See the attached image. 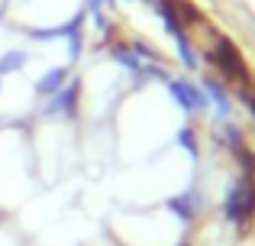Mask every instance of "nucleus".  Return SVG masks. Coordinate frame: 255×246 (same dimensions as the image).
I'll return each mask as SVG.
<instances>
[{"mask_svg": "<svg viewBox=\"0 0 255 246\" xmlns=\"http://www.w3.org/2000/svg\"><path fill=\"white\" fill-rule=\"evenodd\" d=\"M200 58H204V62L213 68V75L223 78V81L236 84V88H246V84H249V68H246L239 49L226 36H220V32L213 36L210 49H200Z\"/></svg>", "mask_w": 255, "mask_h": 246, "instance_id": "1", "label": "nucleus"}, {"mask_svg": "<svg viewBox=\"0 0 255 246\" xmlns=\"http://www.w3.org/2000/svg\"><path fill=\"white\" fill-rule=\"evenodd\" d=\"M162 88H165V94L171 97V104L181 110L184 120H197V117H204L207 110H210L207 107V94H204V88H200V81H194L191 75H171Z\"/></svg>", "mask_w": 255, "mask_h": 246, "instance_id": "2", "label": "nucleus"}, {"mask_svg": "<svg viewBox=\"0 0 255 246\" xmlns=\"http://www.w3.org/2000/svg\"><path fill=\"white\" fill-rule=\"evenodd\" d=\"M81 94H84L81 78H71L58 94H52V97L42 101L39 117H42V120H78V114H81Z\"/></svg>", "mask_w": 255, "mask_h": 246, "instance_id": "3", "label": "nucleus"}, {"mask_svg": "<svg viewBox=\"0 0 255 246\" xmlns=\"http://www.w3.org/2000/svg\"><path fill=\"white\" fill-rule=\"evenodd\" d=\"M197 81H200V88H204V94H207L210 123L213 120H230L233 117V91H230V84H226L223 78H217V75H200Z\"/></svg>", "mask_w": 255, "mask_h": 246, "instance_id": "4", "label": "nucleus"}, {"mask_svg": "<svg viewBox=\"0 0 255 246\" xmlns=\"http://www.w3.org/2000/svg\"><path fill=\"white\" fill-rule=\"evenodd\" d=\"M252 211H255V191H252L249 175H246V178H239L236 185H230V191H226V198H223V217H226V221H233V224H243Z\"/></svg>", "mask_w": 255, "mask_h": 246, "instance_id": "5", "label": "nucleus"}, {"mask_svg": "<svg viewBox=\"0 0 255 246\" xmlns=\"http://www.w3.org/2000/svg\"><path fill=\"white\" fill-rule=\"evenodd\" d=\"M204 204L207 201H204V195H200V188H184L181 195H171L168 201H165V208H168L181 224H194L204 214Z\"/></svg>", "mask_w": 255, "mask_h": 246, "instance_id": "6", "label": "nucleus"}, {"mask_svg": "<svg viewBox=\"0 0 255 246\" xmlns=\"http://www.w3.org/2000/svg\"><path fill=\"white\" fill-rule=\"evenodd\" d=\"M71 78H75V75H71V65H52V68H45L42 75L32 81V94L45 101V97L58 94V91H62Z\"/></svg>", "mask_w": 255, "mask_h": 246, "instance_id": "7", "label": "nucleus"}, {"mask_svg": "<svg viewBox=\"0 0 255 246\" xmlns=\"http://www.w3.org/2000/svg\"><path fill=\"white\" fill-rule=\"evenodd\" d=\"M174 58H178V68L184 75H200L204 71V58H200V45L191 39V32L181 39H174Z\"/></svg>", "mask_w": 255, "mask_h": 246, "instance_id": "8", "label": "nucleus"}, {"mask_svg": "<svg viewBox=\"0 0 255 246\" xmlns=\"http://www.w3.org/2000/svg\"><path fill=\"white\" fill-rule=\"evenodd\" d=\"M174 146L184 149L191 159L200 156V126H197V120H184L178 130H174Z\"/></svg>", "mask_w": 255, "mask_h": 246, "instance_id": "9", "label": "nucleus"}, {"mask_svg": "<svg viewBox=\"0 0 255 246\" xmlns=\"http://www.w3.org/2000/svg\"><path fill=\"white\" fill-rule=\"evenodd\" d=\"M29 58H32V55H29L26 49H6V52H0V78H10V75L26 71Z\"/></svg>", "mask_w": 255, "mask_h": 246, "instance_id": "10", "label": "nucleus"}, {"mask_svg": "<svg viewBox=\"0 0 255 246\" xmlns=\"http://www.w3.org/2000/svg\"><path fill=\"white\" fill-rule=\"evenodd\" d=\"M0 126H3V117H0Z\"/></svg>", "mask_w": 255, "mask_h": 246, "instance_id": "11", "label": "nucleus"}]
</instances>
